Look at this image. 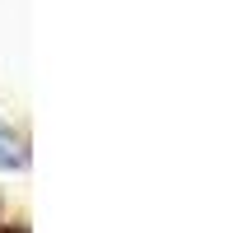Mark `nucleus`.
Here are the masks:
<instances>
[{
	"label": "nucleus",
	"instance_id": "obj_1",
	"mask_svg": "<svg viewBox=\"0 0 252 233\" xmlns=\"http://www.w3.org/2000/svg\"><path fill=\"white\" fill-rule=\"evenodd\" d=\"M24 163H28V154H24V145H19V135L0 121V173H14V168H24Z\"/></svg>",
	"mask_w": 252,
	"mask_h": 233
}]
</instances>
